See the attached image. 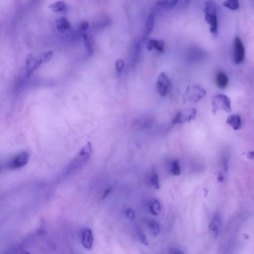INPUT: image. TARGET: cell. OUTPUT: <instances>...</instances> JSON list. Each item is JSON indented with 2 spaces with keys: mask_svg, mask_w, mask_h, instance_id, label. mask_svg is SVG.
Wrapping results in <instances>:
<instances>
[{
  "mask_svg": "<svg viewBox=\"0 0 254 254\" xmlns=\"http://www.w3.org/2000/svg\"><path fill=\"white\" fill-rule=\"evenodd\" d=\"M207 94L205 89L197 85L188 86L183 95L185 102L197 103L203 98Z\"/></svg>",
  "mask_w": 254,
  "mask_h": 254,
  "instance_id": "obj_2",
  "label": "cell"
},
{
  "mask_svg": "<svg viewBox=\"0 0 254 254\" xmlns=\"http://www.w3.org/2000/svg\"><path fill=\"white\" fill-rule=\"evenodd\" d=\"M49 7L54 12H59L64 11L66 8V5L63 1H59L50 4Z\"/></svg>",
  "mask_w": 254,
  "mask_h": 254,
  "instance_id": "obj_19",
  "label": "cell"
},
{
  "mask_svg": "<svg viewBox=\"0 0 254 254\" xmlns=\"http://www.w3.org/2000/svg\"><path fill=\"white\" fill-rule=\"evenodd\" d=\"M197 111L196 108H191L178 112L173 119V125L189 122L196 118Z\"/></svg>",
  "mask_w": 254,
  "mask_h": 254,
  "instance_id": "obj_4",
  "label": "cell"
},
{
  "mask_svg": "<svg viewBox=\"0 0 254 254\" xmlns=\"http://www.w3.org/2000/svg\"><path fill=\"white\" fill-rule=\"evenodd\" d=\"M169 253L173 254H184V252L176 248H171L169 250Z\"/></svg>",
  "mask_w": 254,
  "mask_h": 254,
  "instance_id": "obj_29",
  "label": "cell"
},
{
  "mask_svg": "<svg viewBox=\"0 0 254 254\" xmlns=\"http://www.w3.org/2000/svg\"><path fill=\"white\" fill-rule=\"evenodd\" d=\"M110 192H111L110 189H108V190H106L105 193H104V195H103V198L106 197L107 196H108L110 194Z\"/></svg>",
  "mask_w": 254,
  "mask_h": 254,
  "instance_id": "obj_30",
  "label": "cell"
},
{
  "mask_svg": "<svg viewBox=\"0 0 254 254\" xmlns=\"http://www.w3.org/2000/svg\"><path fill=\"white\" fill-rule=\"evenodd\" d=\"M164 40H156L155 39H151L148 41L147 43V48L149 51L153 50H156L158 52L162 53L164 49Z\"/></svg>",
  "mask_w": 254,
  "mask_h": 254,
  "instance_id": "obj_12",
  "label": "cell"
},
{
  "mask_svg": "<svg viewBox=\"0 0 254 254\" xmlns=\"http://www.w3.org/2000/svg\"><path fill=\"white\" fill-rule=\"evenodd\" d=\"M170 80L164 72L159 75L156 83V90L157 93L162 97H164L167 95L170 87Z\"/></svg>",
  "mask_w": 254,
  "mask_h": 254,
  "instance_id": "obj_5",
  "label": "cell"
},
{
  "mask_svg": "<svg viewBox=\"0 0 254 254\" xmlns=\"http://www.w3.org/2000/svg\"><path fill=\"white\" fill-rule=\"evenodd\" d=\"M223 180H224V178H223L222 176L220 175L218 176V181L220 182H222Z\"/></svg>",
  "mask_w": 254,
  "mask_h": 254,
  "instance_id": "obj_31",
  "label": "cell"
},
{
  "mask_svg": "<svg viewBox=\"0 0 254 254\" xmlns=\"http://www.w3.org/2000/svg\"><path fill=\"white\" fill-rule=\"evenodd\" d=\"M148 207L150 213L154 215H159L161 212V205L159 202L156 199H153L149 201Z\"/></svg>",
  "mask_w": 254,
  "mask_h": 254,
  "instance_id": "obj_15",
  "label": "cell"
},
{
  "mask_svg": "<svg viewBox=\"0 0 254 254\" xmlns=\"http://www.w3.org/2000/svg\"><path fill=\"white\" fill-rule=\"evenodd\" d=\"M126 215L127 218L131 220H133L136 218V213L134 209L128 208L126 212Z\"/></svg>",
  "mask_w": 254,
  "mask_h": 254,
  "instance_id": "obj_24",
  "label": "cell"
},
{
  "mask_svg": "<svg viewBox=\"0 0 254 254\" xmlns=\"http://www.w3.org/2000/svg\"><path fill=\"white\" fill-rule=\"evenodd\" d=\"M155 24V17L153 13H149L145 23V33L146 35H148L152 32L154 30Z\"/></svg>",
  "mask_w": 254,
  "mask_h": 254,
  "instance_id": "obj_17",
  "label": "cell"
},
{
  "mask_svg": "<svg viewBox=\"0 0 254 254\" xmlns=\"http://www.w3.org/2000/svg\"><path fill=\"white\" fill-rule=\"evenodd\" d=\"M223 6L230 9L232 11H235L239 9L240 6L239 0H226L223 3Z\"/></svg>",
  "mask_w": 254,
  "mask_h": 254,
  "instance_id": "obj_20",
  "label": "cell"
},
{
  "mask_svg": "<svg viewBox=\"0 0 254 254\" xmlns=\"http://www.w3.org/2000/svg\"><path fill=\"white\" fill-rule=\"evenodd\" d=\"M115 65H116V69L117 71L119 72H121L124 67L125 63L122 59H119L116 62Z\"/></svg>",
  "mask_w": 254,
  "mask_h": 254,
  "instance_id": "obj_25",
  "label": "cell"
},
{
  "mask_svg": "<svg viewBox=\"0 0 254 254\" xmlns=\"http://www.w3.org/2000/svg\"><path fill=\"white\" fill-rule=\"evenodd\" d=\"M42 64V63L39 57H35L32 55H29L26 62L27 76H29L31 75L34 71L40 67Z\"/></svg>",
  "mask_w": 254,
  "mask_h": 254,
  "instance_id": "obj_8",
  "label": "cell"
},
{
  "mask_svg": "<svg viewBox=\"0 0 254 254\" xmlns=\"http://www.w3.org/2000/svg\"><path fill=\"white\" fill-rule=\"evenodd\" d=\"M226 123L234 130H238L242 127V120L238 114H232L228 117Z\"/></svg>",
  "mask_w": 254,
  "mask_h": 254,
  "instance_id": "obj_11",
  "label": "cell"
},
{
  "mask_svg": "<svg viewBox=\"0 0 254 254\" xmlns=\"http://www.w3.org/2000/svg\"><path fill=\"white\" fill-rule=\"evenodd\" d=\"M220 226V219L219 216L215 214L213 216L209 225V230L214 238H217L219 232Z\"/></svg>",
  "mask_w": 254,
  "mask_h": 254,
  "instance_id": "obj_13",
  "label": "cell"
},
{
  "mask_svg": "<svg viewBox=\"0 0 254 254\" xmlns=\"http://www.w3.org/2000/svg\"><path fill=\"white\" fill-rule=\"evenodd\" d=\"M150 182L155 188L157 189L159 188L160 185L159 177L156 173H153L151 175V177H150Z\"/></svg>",
  "mask_w": 254,
  "mask_h": 254,
  "instance_id": "obj_23",
  "label": "cell"
},
{
  "mask_svg": "<svg viewBox=\"0 0 254 254\" xmlns=\"http://www.w3.org/2000/svg\"><path fill=\"white\" fill-rule=\"evenodd\" d=\"M53 55V52L52 51H49L47 52H44L41 54L39 56V59L42 63H46L49 61L52 58Z\"/></svg>",
  "mask_w": 254,
  "mask_h": 254,
  "instance_id": "obj_22",
  "label": "cell"
},
{
  "mask_svg": "<svg viewBox=\"0 0 254 254\" xmlns=\"http://www.w3.org/2000/svg\"><path fill=\"white\" fill-rule=\"evenodd\" d=\"M138 237H139V241L142 244L145 246L149 245V242H148V240H147V238L145 237L144 234L141 232H139L138 233Z\"/></svg>",
  "mask_w": 254,
  "mask_h": 254,
  "instance_id": "obj_26",
  "label": "cell"
},
{
  "mask_svg": "<svg viewBox=\"0 0 254 254\" xmlns=\"http://www.w3.org/2000/svg\"><path fill=\"white\" fill-rule=\"evenodd\" d=\"M84 38L86 47L90 51L91 49V44L90 41L88 38V35L86 34H84Z\"/></svg>",
  "mask_w": 254,
  "mask_h": 254,
  "instance_id": "obj_28",
  "label": "cell"
},
{
  "mask_svg": "<svg viewBox=\"0 0 254 254\" xmlns=\"http://www.w3.org/2000/svg\"><path fill=\"white\" fill-rule=\"evenodd\" d=\"M0 170H1V168H0Z\"/></svg>",
  "mask_w": 254,
  "mask_h": 254,
  "instance_id": "obj_34",
  "label": "cell"
},
{
  "mask_svg": "<svg viewBox=\"0 0 254 254\" xmlns=\"http://www.w3.org/2000/svg\"><path fill=\"white\" fill-rule=\"evenodd\" d=\"M89 27V23L86 21L81 22L80 25V28L82 32H86Z\"/></svg>",
  "mask_w": 254,
  "mask_h": 254,
  "instance_id": "obj_27",
  "label": "cell"
},
{
  "mask_svg": "<svg viewBox=\"0 0 254 254\" xmlns=\"http://www.w3.org/2000/svg\"><path fill=\"white\" fill-rule=\"evenodd\" d=\"M205 19L206 22L210 26V32L213 37H217L218 29L217 5L213 0H208L205 2Z\"/></svg>",
  "mask_w": 254,
  "mask_h": 254,
  "instance_id": "obj_1",
  "label": "cell"
},
{
  "mask_svg": "<svg viewBox=\"0 0 254 254\" xmlns=\"http://www.w3.org/2000/svg\"><path fill=\"white\" fill-rule=\"evenodd\" d=\"M245 56V50L243 43L239 37H235L234 43V62L237 65L243 62Z\"/></svg>",
  "mask_w": 254,
  "mask_h": 254,
  "instance_id": "obj_6",
  "label": "cell"
},
{
  "mask_svg": "<svg viewBox=\"0 0 254 254\" xmlns=\"http://www.w3.org/2000/svg\"><path fill=\"white\" fill-rule=\"evenodd\" d=\"M82 245L86 249L90 250L91 249L93 245V236L92 230L89 228L83 230L81 236Z\"/></svg>",
  "mask_w": 254,
  "mask_h": 254,
  "instance_id": "obj_9",
  "label": "cell"
},
{
  "mask_svg": "<svg viewBox=\"0 0 254 254\" xmlns=\"http://www.w3.org/2000/svg\"><path fill=\"white\" fill-rule=\"evenodd\" d=\"M179 1V0H159L157 5L161 8L170 9L175 6Z\"/></svg>",
  "mask_w": 254,
  "mask_h": 254,
  "instance_id": "obj_18",
  "label": "cell"
},
{
  "mask_svg": "<svg viewBox=\"0 0 254 254\" xmlns=\"http://www.w3.org/2000/svg\"><path fill=\"white\" fill-rule=\"evenodd\" d=\"M28 154L26 152H23L16 155L11 160L9 164V167L11 169H17L23 167L28 162Z\"/></svg>",
  "mask_w": 254,
  "mask_h": 254,
  "instance_id": "obj_7",
  "label": "cell"
},
{
  "mask_svg": "<svg viewBox=\"0 0 254 254\" xmlns=\"http://www.w3.org/2000/svg\"><path fill=\"white\" fill-rule=\"evenodd\" d=\"M215 82L218 88L223 90L226 88L228 85V77L223 71H218L215 76Z\"/></svg>",
  "mask_w": 254,
  "mask_h": 254,
  "instance_id": "obj_10",
  "label": "cell"
},
{
  "mask_svg": "<svg viewBox=\"0 0 254 254\" xmlns=\"http://www.w3.org/2000/svg\"><path fill=\"white\" fill-rule=\"evenodd\" d=\"M248 155H249L250 159H253V158H254V152L251 151V152L248 154Z\"/></svg>",
  "mask_w": 254,
  "mask_h": 254,
  "instance_id": "obj_32",
  "label": "cell"
},
{
  "mask_svg": "<svg viewBox=\"0 0 254 254\" xmlns=\"http://www.w3.org/2000/svg\"><path fill=\"white\" fill-rule=\"evenodd\" d=\"M185 1L186 2H187L188 1H189V0H185Z\"/></svg>",
  "mask_w": 254,
  "mask_h": 254,
  "instance_id": "obj_33",
  "label": "cell"
},
{
  "mask_svg": "<svg viewBox=\"0 0 254 254\" xmlns=\"http://www.w3.org/2000/svg\"><path fill=\"white\" fill-rule=\"evenodd\" d=\"M171 172L174 175L178 176L180 174L181 168L179 161L177 160L173 161L171 167Z\"/></svg>",
  "mask_w": 254,
  "mask_h": 254,
  "instance_id": "obj_21",
  "label": "cell"
},
{
  "mask_svg": "<svg viewBox=\"0 0 254 254\" xmlns=\"http://www.w3.org/2000/svg\"><path fill=\"white\" fill-rule=\"evenodd\" d=\"M57 30L60 32H65L70 29V22L65 17H61L56 21Z\"/></svg>",
  "mask_w": 254,
  "mask_h": 254,
  "instance_id": "obj_14",
  "label": "cell"
},
{
  "mask_svg": "<svg viewBox=\"0 0 254 254\" xmlns=\"http://www.w3.org/2000/svg\"><path fill=\"white\" fill-rule=\"evenodd\" d=\"M145 223L154 236H157L159 234L160 231L159 225L155 221L152 219H145Z\"/></svg>",
  "mask_w": 254,
  "mask_h": 254,
  "instance_id": "obj_16",
  "label": "cell"
},
{
  "mask_svg": "<svg viewBox=\"0 0 254 254\" xmlns=\"http://www.w3.org/2000/svg\"><path fill=\"white\" fill-rule=\"evenodd\" d=\"M219 110L228 113L231 111V100L227 96L222 94H218L214 96L212 99V113L215 114Z\"/></svg>",
  "mask_w": 254,
  "mask_h": 254,
  "instance_id": "obj_3",
  "label": "cell"
}]
</instances>
